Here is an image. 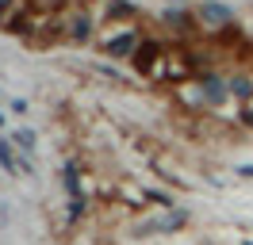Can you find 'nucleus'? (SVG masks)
<instances>
[{
  "label": "nucleus",
  "mask_w": 253,
  "mask_h": 245,
  "mask_svg": "<svg viewBox=\"0 0 253 245\" xmlns=\"http://www.w3.org/2000/svg\"><path fill=\"white\" fill-rule=\"evenodd\" d=\"M196 19H200V27H204L207 35H211V31L230 27V23H238L234 8H230L226 0H200V4H196Z\"/></svg>",
  "instance_id": "f03ea898"
},
{
  "label": "nucleus",
  "mask_w": 253,
  "mask_h": 245,
  "mask_svg": "<svg viewBox=\"0 0 253 245\" xmlns=\"http://www.w3.org/2000/svg\"><path fill=\"white\" fill-rule=\"evenodd\" d=\"M84 214H88V199H84V196H69V214H65V218H69V222L77 226Z\"/></svg>",
  "instance_id": "4468645a"
},
{
  "label": "nucleus",
  "mask_w": 253,
  "mask_h": 245,
  "mask_svg": "<svg viewBox=\"0 0 253 245\" xmlns=\"http://www.w3.org/2000/svg\"><path fill=\"white\" fill-rule=\"evenodd\" d=\"M12 111H16V115H27V100H12Z\"/></svg>",
  "instance_id": "f3484780"
},
{
  "label": "nucleus",
  "mask_w": 253,
  "mask_h": 245,
  "mask_svg": "<svg viewBox=\"0 0 253 245\" xmlns=\"http://www.w3.org/2000/svg\"><path fill=\"white\" fill-rule=\"evenodd\" d=\"M104 19H108V23H126V19H138V4H130V0H108Z\"/></svg>",
  "instance_id": "6e6552de"
},
{
  "label": "nucleus",
  "mask_w": 253,
  "mask_h": 245,
  "mask_svg": "<svg viewBox=\"0 0 253 245\" xmlns=\"http://www.w3.org/2000/svg\"><path fill=\"white\" fill-rule=\"evenodd\" d=\"M242 245H253V242H242Z\"/></svg>",
  "instance_id": "412c9836"
},
{
  "label": "nucleus",
  "mask_w": 253,
  "mask_h": 245,
  "mask_svg": "<svg viewBox=\"0 0 253 245\" xmlns=\"http://www.w3.org/2000/svg\"><path fill=\"white\" fill-rule=\"evenodd\" d=\"M161 61H165V42H158V39H150V35H146L142 46H138V50H134V58H130V69H134L138 77H158Z\"/></svg>",
  "instance_id": "20e7f679"
},
{
  "label": "nucleus",
  "mask_w": 253,
  "mask_h": 245,
  "mask_svg": "<svg viewBox=\"0 0 253 245\" xmlns=\"http://www.w3.org/2000/svg\"><path fill=\"white\" fill-rule=\"evenodd\" d=\"M169 4H184V0H169Z\"/></svg>",
  "instance_id": "aec40b11"
},
{
  "label": "nucleus",
  "mask_w": 253,
  "mask_h": 245,
  "mask_svg": "<svg viewBox=\"0 0 253 245\" xmlns=\"http://www.w3.org/2000/svg\"><path fill=\"white\" fill-rule=\"evenodd\" d=\"M161 23L173 31L176 39H196L200 35V19H196V8H184V4H165L161 8Z\"/></svg>",
  "instance_id": "7ed1b4c3"
},
{
  "label": "nucleus",
  "mask_w": 253,
  "mask_h": 245,
  "mask_svg": "<svg viewBox=\"0 0 253 245\" xmlns=\"http://www.w3.org/2000/svg\"><path fill=\"white\" fill-rule=\"evenodd\" d=\"M234 172H238V176H250V180H253V165H238Z\"/></svg>",
  "instance_id": "a211bd4d"
},
{
  "label": "nucleus",
  "mask_w": 253,
  "mask_h": 245,
  "mask_svg": "<svg viewBox=\"0 0 253 245\" xmlns=\"http://www.w3.org/2000/svg\"><path fill=\"white\" fill-rule=\"evenodd\" d=\"M238 122H250V126H253V100H250V104H242V111H238Z\"/></svg>",
  "instance_id": "dca6fc26"
},
{
  "label": "nucleus",
  "mask_w": 253,
  "mask_h": 245,
  "mask_svg": "<svg viewBox=\"0 0 253 245\" xmlns=\"http://www.w3.org/2000/svg\"><path fill=\"white\" fill-rule=\"evenodd\" d=\"M230 96H234L238 104H250V100H253V77L242 73V69L230 73Z\"/></svg>",
  "instance_id": "9b49d317"
},
{
  "label": "nucleus",
  "mask_w": 253,
  "mask_h": 245,
  "mask_svg": "<svg viewBox=\"0 0 253 245\" xmlns=\"http://www.w3.org/2000/svg\"><path fill=\"white\" fill-rule=\"evenodd\" d=\"M158 222H161V234H176V230L188 226V211L184 207H165L158 214Z\"/></svg>",
  "instance_id": "1a4fd4ad"
},
{
  "label": "nucleus",
  "mask_w": 253,
  "mask_h": 245,
  "mask_svg": "<svg viewBox=\"0 0 253 245\" xmlns=\"http://www.w3.org/2000/svg\"><path fill=\"white\" fill-rule=\"evenodd\" d=\"M142 31H119V35H111L108 42H104V54H108L111 61H130L134 58V50L142 46Z\"/></svg>",
  "instance_id": "39448f33"
},
{
  "label": "nucleus",
  "mask_w": 253,
  "mask_h": 245,
  "mask_svg": "<svg viewBox=\"0 0 253 245\" xmlns=\"http://www.w3.org/2000/svg\"><path fill=\"white\" fill-rule=\"evenodd\" d=\"M204 245H211V242H204Z\"/></svg>",
  "instance_id": "4be33fe9"
},
{
  "label": "nucleus",
  "mask_w": 253,
  "mask_h": 245,
  "mask_svg": "<svg viewBox=\"0 0 253 245\" xmlns=\"http://www.w3.org/2000/svg\"><path fill=\"white\" fill-rule=\"evenodd\" d=\"M19 4H23V0H0V23H4V19H8V15L16 12Z\"/></svg>",
  "instance_id": "2eb2a0df"
},
{
  "label": "nucleus",
  "mask_w": 253,
  "mask_h": 245,
  "mask_svg": "<svg viewBox=\"0 0 253 245\" xmlns=\"http://www.w3.org/2000/svg\"><path fill=\"white\" fill-rule=\"evenodd\" d=\"M211 39H215L219 46H238V42H242V27L230 23V27H222V31H211Z\"/></svg>",
  "instance_id": "ddd939ff"
},
{
  "label": "nucleus",
  "mask_w": 253,
  "mask_h": 245,
  "mask_svg": "<svg viewBox=\"0 0 253 245\" xmlns=\"http://www.w3.org/2000/svg\"><path fill=\"white\" fill-rule=\"evenodd\" d=\"M0 168H4L8 176H19V172H23V157H16V142L8 134L0 138Z\"/></svg>",
  "instance_id": "0eeeda50"
},
{
  "label": "nucleus",
  "mask_w": 253,
  "mask_h": 245,
  "mask_svg": "<svg viewBox=\"0 0 253 245\" xmlns=\"http://www.w3.org/2000/svg\"><path fill=\"white\" fill-rule=\"evenodd\" d=\"M62 180H65V192H69V196H84V184H81V165H77V161H65Z\"/></svg>",
  "instance_id": "f8f14e48"
},
{
  "label": "nucleus",
  "mask_w": 253,
  "mask_h": 245,
  "mask_svg": "<svg viewBox=\"0 0 253 245\" xmlns=\"http://www.w3.org/2000/svg\"><path fill=\"white\" fill-rule=\"evenodd\" d=\"M234 100L230 96V77H219L215 69H207V73L196 77V107H204V111H219Z\"/></svg>",
  "instance_id": "f257e3e1"
},
{
  "label": "nucleus",
  "mask_w": 253,
  "mask_h": 245,
  "mask_svg": "<svg viewBox=\"0 0 253 245\" xmlns=\"http://www.w3.org/2000/svg\"><path fill=\"white\" fill-rule=\"evenodd\" d=\"M92 31H96V23H92V15L81 8L69 23H65V42H73V46H84V42H92Z\"/></svg>",
  "instance_id": "423d86ee"
},
{
  "label": "nucleus",
  "mask_w": 253,
  "mask_h": 245,
  "mask_svg": "<svg viewBox=\"0 0 253 245\" xmlns=\"http://www.w3.org/2000/svg\"><path fill=\"white\" fill-rule=\"evenodd\" d=\"M0 130H4V115H0Z\"/></svg>",
  "instance_id": "6ab92c4d"
},
{
  "label": "nucleus",
  "mask_w": 253,
  "mask_h": 245,
  "mask_svg": "<svg viewBox=\"0 0 253 245\" xmlns=\"http://www.w3.org/2000/svg\"><path fill=\"white\" fill-rule=\"evenodd\" d=\"M12 142H16V150H19V157H31L35 150H39V134H35L31 126H16V130H12Z\"/></svg>",
  "instance_id": "9d476101"
}]
</instances>
